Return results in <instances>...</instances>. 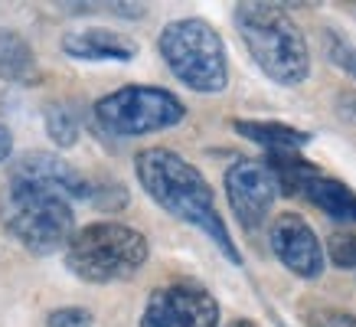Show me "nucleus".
Segmentation results:
<instances>
[{
    "instance_id": "obj_1",
    "label": "nucleus",
    "mask_w": 356,
    "mask_h": 327,
    "mask_svg": "<svg viewBox=\"0 0 356 327\" xmlns=\"http://www.w3.org/2000/svg\"><path fill=\"white\" fill-rule=\"evenodd\" d=\"M134 170H138L144 193L151 196L157 207L167 209L170 216L190 223V226L203 229L232 265H242V255H238L236 242H232L226 223L216 209L213 186L193 164L184 161L177 151H167V147H147L134 157Z\"/></svg>"
},
{
    "instance_id": "obj_2",
    "label": "nucleus",
    "mask_w": 356,
    "mask_h": 327,
    "mask_svg": "<svg viewBox=\"0 0 356 327\" xmlns=\"http://www.w3.org/2000/svg\"><path fill=\"white\" fill-rule=\"evenodd\" d=\"M0 223L33 255H53L76 236L72 196L53 180L10 167L0 193Z\"/></svg>"
},
{
    "instance_id": "obj_3",
    "label": "nucleus",
    "mask_w": 356,
    "mask_h": 327,
    "mask_svg": "<svg viewBox=\"0 0 356 327\" xmlns=\"http://www.w3.org/2000/svg\"><path fill=\"white\" fill-rule=\"evenodd\" d=\"M236 26L261 72L278 86H301L311 76V49L301 26L271 3H238Z\"/></svg>"
},
{
    "instance_id": "obj_4",
    "label": "nucleus",
    "mask_w": 356,
    "mask_h": 327,
    "mask_svg": "<svg viewBox=\"0 0 356 327\" xmlns=\"http://www.w3.org/2000/svg\"><path fill=\"white\" fill-rule=\"evenodd\" d=\"M151 255V246L138 229L124 223H88L76 229L72 242L65 246V265L69 272L92 285L124 282L144 269Z\"/></svg>"
},
{
    "instance_id": "obj_5",
    "label": "nucleus",
    "mask_w": 356,
    "mask_h": 327,
    "mask_svg": "<svg viewBox=\"0 0 356 327\" xmlns=\"http://www.w3.org/2000/svg\"><path fill=\"white\" fill-rule=\"evenodd\" d=\"M163 63L186 88L213 95L222 92L229 82V63H226V43L213 26L200 17H184L173 20L161 30L157 40Z\"/></svg>"
},
{
    "instance_id": "obj_6",
    "label": "nucleus",
    "mask_w": 356,
    "mask_h": 327,
    "mask_svg": "<svg viewBox=\"0 0 356 327\" xmlns=\"http://www.w3.org/2000/svg\"><path fill=\"white\" fill-rule=\"evenodd\" d=\"M186 118L184 102L154 86H124L95 102V125L111 138H140Z\"/></svg>"
},
{
    "instance_id": "obj_7",
    "label": "nucleus",
    "mask_w": 356,
    "mask_h": 327,
    "mask_svg": "<svg viewBox=\"0 0 356 327\" xmlns=\"http://www.w3.org/2000/svg\"><path fill=\"white\" fill-rule=\"evenodd\" d=\"M140 327H219V305L203 285L173 282L151 292Z\"/></svg>"
},
{
    "instance_id": "obj_8",
    "label": "nucleus",
    "mask_w": 356,
    "mask_h": 327,
    "mask_svg": "<svg viewBox=\"0 0 356 327\" xmlns=\"http://www.w3.org/2000/svg\"><path fill=\"white\" fill-rule=\"evenodd\" d=\"M278 177L271 167L255 157H238L226 170V196L236 219L245 229H259L268 219L275 196H278Z\"/></svg>"
},
{
    "instance_id": "obj_9",
    "label": "nucleus",
    "mask_w": 356,
    "mask_h": 327,
    "mask_svg": "<svg viewBox=\"0 0 356 327\" xmlns=\"http://www.w3.org/2000/svg\"><path fill=\"white\" fill-rule=\"evenodd\" d=\"M271 252L298 278H321L324 275V246L307 219L298 213H281L268 229Z\"/></svg>"
},
{
    "instance_id": "obj_10",
    "label": "nucleus",
    "mask_w": 356,
    "mask_h": 327,
    "mask_svg": "<svg viewBox=\"0 0 356 327\" xmlns=\"http://www.w3.org/2000/svg\"><path fill=\"white\" fill-rule=\"evenodd\" d=\"M63 53L72 56V59H86V63H131L138 56V43L124 36V33L115 30H102V26H92V30H72L63 36Z\"/></svg>"
},
{
    "instance_id": "obj_11",
    "label": "nucleus",
    "mask_w": 356,
    "mask_h": 327,
    "mask_svg": "<svg viewBox=\"0 0 356 327\" xmlns=\"http://www.w3.org/2000/svg\"><path fill=\"white\" fill-rule=\"evenodd\" d=\"M298 196H304L307 203H314L321 213H327L337 223H356V193L334 177H324L321 170L311 180H304Z\"/></svg>"
},
{
    "instance_id": "obj_12",
    "label": "nucleus",
    "mask_w": 356,
    "mask_h": 327,
    "mask_svg": "<svg viewBox=\"0 0 356 327\" xmlns=\"http://www.w3.org/2000/svg\"><path fill=\"white\" fill-rule=\"evenodd\" d=\"M0 79L17 86H40V65L20 33L0 30Z\"/></svg>"
},
{
    "instance_id": "obj_13",
    "label": "nucleus",
    "mask_w": 356,
    "mask_h": 327,
    "mask_svg": "<svg viewBox=\"0 0 356 327\" xmlns=\"http://www.w3.org/2000/svg\"><path fill=\"white\" fill-rule=\"evenodd\" d=\"M232 128L248 138V141L261 144L265 151H298L304 144L311 141V134L307 131H298L291 125H281V121H245V118H236L232 121Z\"/></svg>"
},
{
    "instance_id": "obj_14",
    "label": "nucleus",
    "mask_w": 356,
    "mask_h": 327,
    "mask_svg": "<svg viewBox=\"0 0 356 327\" xmlns=\"http://www.w3.org/2000/svg\"><path fill=\"white\" fill-rule=\"evenodd\" d=\"M43 118H46V134H49L59 147H72V144L79 141V121L65 105H49Z\"/></svg>"
},
{
    "instance_id": "obj_15",
    "label": "nucleus",
    "mask_w": 356,
    "mask_h": 327,
    "mask_svg": "<svg viewBox=\"0 0 356 327\" xmlns=\"http://www.w3.org/2000/svg\"><path fill=\"white\" fill-rule=\"evenodd\" d=\"M327 255L337 269L356 272V232H334L327 242Z\"/></svg>"
},
{
    "instance_id": "obj_16",
    "label": "nucleus",
    "mask_w": 356,
    "mask_h": 327,
    "mask_svg": "<svg viewBox=\"0 0 356 327\" xmlns=\"http://www.w3.org/2000/svg\"><path fill=\"white\" fill-rule=\"evenodd\" d=\"M324 46H327V56H330V63L340 65L343 72H350V76L356 79V49L350 43H346L343 36H337L334 30L324 36Z\"/></svg>"
},
{
    "instance_id": "obj_17",
    "label": "nucleus",
    "mask_w": 356,
    "mask_h": 327,
    "mask_svg": "<svg viewBox=\"0 0 356 327\" xmlns=\"http://www.w3.org/2000/svg\"><path fill=\"white\" fill-rule=\"evenodd\" d=\"M304 321L307 327H356V314L340 308H311Z\"/></svg>"
},
{
    "instance_id": "obj_18",
    "label": "nucleus",
    "mask_w": 356,
    "mask_h": 327,
    "mask_svg": "<svg viewBox=\"0 0 356 327\" xmlns=\"http://www.w3.org/2000/svg\"><path fill=\"white\" fill-rule=\"evenodd\" d=\"M92 311H86V308H59V311H53L49 314V321L46 324L49 327H92Z\"/></svg>"
},
{
    "instance_id": "obj_19",
    "label": "nucleus",
    "mask_w": 356,
    "mask_h": 327,
    "mask_svg": "<svg viewBox=\"0 0 356 327\" xmlns=\"http://www.w3.org/2000/svg\"><path fill=\"white\" fill-rule=\"evenodd\" d=\"M10 154H13V134L3 128V125H0V164L7 161Z\"/></svg>"
},
{
    "instance_id": "obj_20",
    "label": "nucleus",
    "mask_w": 356,
    "mask_h": 327,
    "mask_svg": "<svg viewBox=\"0 0 356 327\" xmlns=\"http://www.w3.org/2000/svg\"><path fill=\"white\" fill-rule=\"evenodd\" d=\"M226 327H255L252 321H232V324H226Z\"/></svg>"
}]
</instances>
